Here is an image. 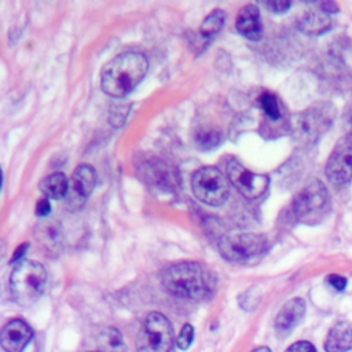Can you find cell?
I'll use <instances>...</instances> for the list:
<instances>
[{
    "label": "cell",
    "instance_id": "8fae6325",
    "mask_svg": "<svg viewBox=\"0 0 352 352\" xmlns=\"http://www.w3.org/2000/svg\"><path fill=\"white\" fill-rule=\"evenodd\" d=\"M96 184V172L88 164L78 165L70 177L69 191H67V204L73 209L80 208L85 199L91 195Z\"/></svg>",
    "mask_w": 352,
    "mask_h": 352
},
{
    "label": "cell",
    "instance_id": "6da1fadb",
    "mask_svg": "<svg viewBox=\"0 0 352 352\" xmlns=\"http://www.w3.org/2000/svg\"><path fill=\"white\" fill-rule=\"evenodd\" d=\"M162 286L173 296L186 300H204L214 286L213 276L194 261L172 264L161 275Z\"/></svg>",
    "mask_w": 352,
    "mask_h": 352
},
{
    "label": "cell",
    "instance_id": "4316f807",
    "mask_svg": "<svg viewBox=\"0 0 352 352\" xmlns=\"http://www.w3.org/2000/svg\"><path fill=\"white\" fill-rule=\"evenodd\" d=\"M327 283H329L333 289L341 292V290H344L345 286H346V279H345L344 276H341V275L333 274V275H330V276L327 278Z\"/></svg>",
    "mask_w": 352,
    "mask_h": 352
},
{
    "label": "cell",
    "instance_id": "8992f818",
    "mask_svg": "<svg viewBox=\"0 0 352 352\" xmlns=\"http://www.w3.org/2000/svg\"><path fill=\"white\" fill-rule=\"evenodd\" d=\"M267 238L253 232H232L221 238L219 243L220 254L232 263L250 261L264 253Z\"/></svg>",
    "mask_w": 352,
    "mask_h": 352
},
{
    "label": "cell",
    "instance_id": "7c38bea8",
    "mask_svg": "<svg viewBox=\"0 0 352 352\" xmlns=\"http://www.w3.org/2000/svg\"><path fill=\"white\" fill-rule=\"evenodd\" d=\"M32 337L30 326L21 319H14L1 330V345L6 352H22Z\"/></svg>",
    "mask_w": 352,
    "mask_h": 352
},
{
    "label": "cell",
    "instance_id": "3957f363",
    "mask_svg": "<svg viewBox=\"0 0 352 352\" xmlns=\"http://www.w3.org/2000/svg\"><path fill=\"white\" fill-rule=\"evenodd\" d=\"M336 114V107L330 102H318L296 114L290 121L294 142L300 146L315 144L331 126Z\"/></svg>",
    "mask_w": 352,
    "mask_h": 352
},
{
    "label": "cell",
    "instance_id": "277c9868",
    "mask_svg": "<svg viewBox=\"0 0 352 352\" xmlns=\"http://www.w3.org/2000/svg\"><path fill=\"white\" fill-rule=\"evenodd\" d=\"M47 283L44 267L33 260H21L10 276V289L19 305H32L43 294Z\"/></svg>",
    "mask_w": 352,
    "mask_h": 352
},
{
    "label": "cell",
    "instance_id": "9c48e42d",
    "mask_svg": "<svg viewBox=\"0 0 352 352\" xmlns=\"http://www.w3.org/2000/svg\"><path fill=\"white\" fill-rule=\"evenodd\" d=\"M326 176L329 182L334 186H344L352 180V136L341 138L327 162H326Z\"/></svg>",
    "mask_w": 352,
    "mask_h": 352
},
{
    "label": "cell",
    "instance_id": "d4e9b609",
    "mask_svg": "<svg viewBox=\"0 0 352 352\" xmlns=\"http://www.w3.org/2000/svg\"><path fill=\"white\" fill-rule=\"evenodd\" d=\"M290 6H292V3L290 1H275V0H272V1H265L264 3V7L265 8H268L271 12H276V14H280V12H285V11H287L289 8H290Z\"/></svg>",
    "mask_w": 352,
    "mask_h": 352
},
{
    "label": "cell",
    "instance_id": "30bf717a",
    "mask_svg": "<svg viewBox=\"0 0 352 352\" xmlns=\"http://www.w3.org/2000/svg\"><path fill=\"white\" fill-rule=\"evenodd\" d=\"M227 176L231 184L249 199H256L261 197L268 187V177L265 175H258L250 172L238 160H231L227 164Z\"/></svg>",
    "mask_w": 352,
    "mask_h": 352
},
{
    "label": "cell",
    "instance_id": "7402d4cb",
    "mask_svg": "<svg viewBox=\"0 0 352 352\" xmlns=\"http://www.w3.org/2000/svg\"><path fill=\"white\" fill-rule=\"evenodd\" d=\"M223 136L220 133V131L217 129H205V131H199L195 136V142L197 146L202 150H210L217 147L219 144H221Z\"/></svg>",
    "mask_w": 352,
    "mask_h": 352
},
{
    "label": "cell",
    "instance_id": "83f0119b",
    "mask_svg": "<svg viewBox=\"0 0 352 352\" xmlns=\"http://www.w3.org/2000/svg\"><path fill=\"white\" fill-rule=\"evenodd\" d=\"M50 212H51V205L48 198H41L36 205V214L40 217H45L50 214Z\"/></svg>",
    "mask_w": 352,
    "mask_h": 352
},
{
    "label": "cell",
    "instance_id": "7a4b0ae2",
    "mask_svg": "<svg viewBox=\"0 0 352 352\" xmlns=\"http://www.w3.org/2000/svg\"><path fill=\"white\" fill-rule=\"evenodd\" d=\"M147 67V59L142 54L125 52L117 55L102 69V89L109 96L124 98L143 80Z\"/></svg>",
    "mask_w": 352,
    "mask_h": 352
},
{
    "label": "cell",
    "instance_id": "ffe728a7",
    "mask_svg": "<svg viewBox=\"0 0 352 352\" xmlns=\"http://www.w3.org/2000/svg\"><path fill=\"white\" fill-rule=\"evenodd\" d=\"M224 12L221 10H214L212 14H209L204 22L199 26V34L204 38H210L213 36H216L223 25H224Z\"/></svg>",
    "mask_w": 352,
    "mask_h": 352
},
{
    "label": "cell",
    "instance_id": "4dcf8cb0",
    "mask_svg": "<svg viewBox=\"0 0 352 352\" xmlns=\"http://www.w3.org/2000/svg\"><path fill=\"white\" fill-rule=\"evenodd\" d=\"M252 352H271V351H270V348H268V346H258V348L253 349Z\"/></svg>",
    "mask_w": 352,
    "mask_h": 352
},
{
    "label": "cell",
    "instance_id": "cb8c5ba5",
    "mask_svg": "<svg viewBox=\"0 0 352 352\" xmlns=\"http://www.w3.org/2000/svg\"><path fill=\"white\" fill-rule=\"evenodd\" d=\"M126 113H128V107H124V106H118V107H114L111 111H110V124H113L114 126H120L124 124V120L126 117Z\"/></svg>",
    "mask_w": 352,
    "mask_h": 352
},
{
    "label": "cell",
    "instance_id": "2e32d148",
    "mask_svg": "<svg viewBox=\"0 0 352 352\" xmlns=\"http://www.w3.org/2000/svg\"><path fill=\"white\" fill-rule=\"evenodd\" d=\"M298 29L308 36H318L327 32L331 26L329 14L322 10H308L297 21Z\"/></svg>",
    "mask_w": 352,
    "mask_h": 352
},
{
    "label": "cell",
    "instance_id": "f546056e",
    "mask_svg": "<svg viewBox=\"0 0 352 352\" xmlns=\"http://www.w3.org/2000/svg\"><path fill=\"white\" fill-rule=\"evenodd\" d=\"M320 7H322L320 10L324 11L326 14H327V12H337V11H338V7H337L336 3H329V1H327V3H323Z\"/></svg>",
    "mask_w": 352,
    "mask_h": 352
},
{
    "label": "cell",
    "instance_id": "603a6c76",
    "mask_svg": "<svg viewBox=\"0 0 352 352\" xmlns=\"http://www.w3.org/2000/svg\"><path fill=\"white\" fill-rule=\"evenodd\" d=\"M192 338H194V329H192V326L191 324H184L183 327H182V330H180V333H179V336H177V340H176V344H177V346L180 348V349H187L190 345H191V342H192Z\"/></svg>",
    "mask_w": 352,
    "mask_h": 352
},
{
    "label": "cell",
    "instance_id": "44dd1931",
    "mask_svg": "<svg viewBox=\"0 0 352 352\" xmlns=\"http://www.w3.org/2000/svg\"><path fill=\"white\" fill-rule=\"evenodd\" d=\"M258 104L261 107V110L264 111V114L272 120V121H278L282 117V110H280V104L279 100L276 98L275 94L265 91L258 96Z\"/></svg>",
    "mask_w": 352,
    "mask_h": 352
},
{
    "label": "cell",
    "instance_id": "e0dca14e",
    "mask_svg": "<svg viewBox=\"0 0 352 352\" xmlns=\"http://www.w3.org/2000/svg\"><path fill=\"white\" fill-rule=\"evenodd\" d=\"M144 169H146V177L155 186L161 187V188H173L175 187V180L176 176L175 173L170 170V168L164 164L160 160H150L148 162L144 164Z\"/></svg>",
    "mask_w": 352,
    "mask_h": 352
},
{
    "label": "cell",
    "instance_id": "ac0fdd59",
    "mask_svg": "<svg viewBox=\"0 0 352 352\" xmlns=\"http://www.w3.org/2000/svg\"><path fill=\"white\" fill-rule=\"evenodd\" d=\"M40 190L47 198L62 199L63 197L67 195L69 182L63 173L56 172V173L48 175L41 180Z\"/></svg>",
    "mask_w": 352,
    "mask_h": 352
},
{
    "label": "cell",
    "instance_id": "9a60e30c",
    "mask_svg": "<svg viewBox=\"0 0 352 352\" xmlns=\"http://www.w3.org/2000/svg\"><path fill=\"white\" fill-rule=\"evenodd\" d=\"M326 352H346L352 349V323L338 322L334 324L324 341Z\"/></svg>",
    "mask_w": 352,
    "mask_h": 352
},
{
    "label": "cell",
    "instance_id": "f1b7e54d",
    "mask_svg": "<svg viewBox=\"0 0 352 352\" xmlns=\"http://www.w3.org/2000/svg\"><path fill=\"white\" fill-rule=\"evenodd\" d=\"M28 246H29V243H28V242H25L23 245H19V246L15 249V252H14V254H12L11 261H12V263H19V261H21V257L25 254V252H26Z\"/></svg>",
    "mask_w": 352,
    "mask_h": 352
},
{
    "label": "cell",
    "instance_id": "ba28073f",
    "mask_svg": "<svg viewBox=\"0 0 352 352\" xmlns=\"http://www.w3.org/2000/svg\"><path fill=\"white\" fill-rule=\"evenodd\" d=\"M329 194L323 183L318 179L309 180L294 197L292 204L293 214L298 220L312 219L327 205Z\"/></svg>",
    "mask_w": 352,
    "mask_h": 352
},
{
    "label": "cell",
    "instance_id": "5b68a950",
    "mask_svg": "<svg viewBox=\"0 0 352 352\" xmlns=\"http://www.w3.org/2000/svg\"><path fill=\"white\" fill-rule=\"evenodd\" d=\"M173 346V330L170 322L160 312H151L136 338L138 352H170Z\"/></svg>",
    "mask_w": 352,
    "mask_h": 352
},
{
    "label": "cell",
    "instance_id": "d6986e66",
    "mask_svg": "<svg viewBox=\"0 0 352 352\" xmlns=\"http://www.w3.org/2000/svg\"><path fill=\"white\" fill-rule=\"evenodd\" d=\"M99 352H126L122 334L116 327H106L98 336Z\"/></svg>",
    "mask_w": 352,
    "mask_h": 352
},
{
    "label": "cell",
    "instance_id": "484cf974",
    "mask_svg": "<svg viewBox=\"0 0 352 352\" xmlns=\"http://www.w3.org/2000/svg\"><path fill=\"white\" fill-rule=\"evenodd\" d=\"M286 352H316V349L308 341H298V342H294L293 345H290Z\"/></svg>",
    "mask_w": 352,
    "mask_h": 352
},
{
    "label": "cell",
    "instance_id": "52a82bcc",
    "mask_svg": "<svg viewBox=\"0 0 352 352\" xmlns=\"http://www.w3.org/2000/svg\"><path fill=\"white\" fill-rule=\"evenodd\" d=\"M194 195L206 205H221L230 192V186L223 173L213 166L198 169L191 177Z\"/></svg>",
    "mask_w": 352,
    "mask_h": 352
},
{
    "label": "cell",
    "instance_id": "5bb4252c",
    "mask_svg": "<svg viewBox=\"0 0 352 352\" xmlns=\"http://www.w3.org/2000/svg\"><path fill=\"white\" fill-rule=\"evenodd\" d=\"M236 30L249 40H258L263 34L260 11L256 4L243 6L235 19Z\"/></svg>",
    "mask_w": 352,
    "mask_h": 352
},
{
    "label": "cell",
    "instance_id": "4fadbf2b",
    "mask_svg": "<svg viewBox=\"0 0 352 352\" xmlns=\"http://www.w3.org/2000/svg\"><path fill=\"white\" fill-rule=\"evenodd\" d=\"M305 314V302L301 298L289 300L275 318V330L279 336H287L302 319Z\"/></svg>",
    "mask_w": 352,
    "mask_h": 352
}]
</instances>
